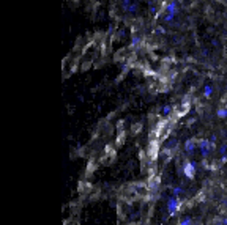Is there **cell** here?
I'll return each instance as SVG.
<instances>
[{
    "instance_id": "obj_6",
    "label": "cell",
    "mask_w": 227,
    "mask_h": 225,
    "mask_svg": "<svg viewBox=\"0 0 227 225\" xmlns=\"http://www.w3.org/2000/svg\"><path fill=\"white\" fill-rule=\"evenodd\" d=\"M93 189V186H92V183H88V181H79V184H77V192H80V194H88L90 191Z\"/></svg>"
},
{
    "instance_id": "obj_11",
    "label": "cell",
    "mask_w": 227,
    "mask_h": 225,
    "mask_svg": "<svg viewBox=\"0 0 227 225\" xmlns=\"http://www.w3.org/2000/svg\"><path fill=\"white\" fill-rule=\"evenodd\" d=\"M216 115L219 117V118H225L227 117V109H219V110L216 112Z\"/></svg>"
},
{
    "instance_id": "obj_14",
    "label": "cell",
    "mask_w": 227,
    "mask_h": 225,
    "mask_svg": "<svg viewBox=\"0 0 227 225\" xmlns=\"http://www.w3.org/2000/svg\"><path fill=\"white\" fill-rule=\"evenodd\" d=\"M140 128H142L140 125H134V126H133V134H137L139 131H140Z\"/></svg>"
},
{
    "instance_id": "obj_10",
    "label": "cell",
    "mask_w": 227,
    "mask_h": 225,
    "mask_svg": "<svg viewBox=\"0 0 227 225\" xmlns=\"http://www.w3.org/2000/svg\"><path fill=\"white\" fill-rule=\"evenodd\" d=\"M211 93H213V88H211L210 85H207V87L204 88V96H205V98H210Z\"/></svg>"
},
{
    "instance_id": "obj_13",
    "label": "cell",
    "mask_w": 227,
    "mask_h": 225,
    "mask_svg": "<svg viewBox=\"0 0 227 225\" xmlns=\"http://www.w3.org/2000/svg\"><path fill=\"white\" fill-rule=\"evenodd\" d=\"M170 110H172V107H170V106H166L164 109H162V115H164V117H167V115L170 114Z\"/></svg>"
},
{
    "instance_id": "obj_3",
    "label": "cell",
    "mask_w": 227,
    "mask_h": 225,
    "mask_svg": "<svg viewBox=\"0 0 227 225\" xmlns=\"http://www.w3.org/2000/svg\"><path fill=\"white\" fill-rule=\"evenodd\" d=\"M185 202L183 200H178L177 197H172V199L169 200V203H167V211H169V214H175L177 211H180L181 208H183V205Z\"/></svg>"
},
{
    "instance_id": "obj_1",
    "label": "cell",
    "mask_w": 227,
    "mask_h": 225,
    "mask_svg": "<svg viewBox=\"0 0 227 225\" xmlns=\"http://www.w3.org/2000/svg\"><path fill=\"white\" fill-rule=\"evenodd\" d=\"M177 14V2L172 0V2L166 3V8H164V16H162V21L164 22H172L174 17Z\"/></svg>"
},
{
    "instance_id": "obj_2",
    "label": "cell",
    "mask_w": 227,
    "mask_h": 225,
    "mask_svg": "<svg viewBox=\"0 0 227 225\" xmlns=\"http://www.w3.org/2000/svg\"><path fill=\"white\" fill-rule=\"evenodd\" d=\"M159 184H161V175L156 173V175H153V176H148L145 187H147L148 192H158L159 191Z\"/></svg>"
},
{
    "instance_id": "obj_5",
    "label": "cell",
    "mask_w": 227,
    "mask_h": 225,
    "mask_svg": "<svg viewBox=\"0 0 227 225\" xmlns=\"http://www.w3.org/2000/svg\"><path fill=\"white\" fill-rule=\"evenodd\" d=\"M183 175L188 178V180H194L196 176V164L191 161H186L183 165Z\"/></svg>"
},
{
    "instance_id": "obj_12",
    "label": "cell",
    "mask_w": 227,
    "mask_h": 225,
    "mask_svg": "<svg viewBox=\"0 0 227 225\" xmlns=\"http://www.w3.org/2000/svg\"><path fill=\"white\" fill-rule=\"evenodd\" d=\"M178 225H193V222H191V219H189V217H183V219L178 222Z\"/></svg>"
},
{
    "instance_id": "obj_7",
    "label": "cell",
    "mask_w": 227,
    "mask_h": 225,
    "mask_svg": "<svg viewBox=\"0 0 227 225\" xmlns=\"http://www.w3.org/2000/svg\"><path fill=\"white\" fill-rule=\"evenodd\" d=\"M122 6L126 13H134L137 10V5H136L133 0H122Z\"/></svg>"
},
{
    "instance_id": "obj_15",
    "label": "cell",
    "mask_w": 227,
    "mask_h": 225,
    "mask_svg": "<svg viewBox=\"0 0 227 225\" xmlns=\"http://www.w3.org/2000/svg\"><path fill=\"white\" fill-rule=\"evenodd\" d=\"M181 192H183V189H181V187H175V189H174V194H175V195H178V194H181Z\"/></svg>"
},
{
    "instance_id": "obj_8",
    "label": "cell",
    "mask_w": 227,
    "mask_h": 225,
    "mask_svg": "<svg viewBox=\"0 0 227 225\" xmlns=\"http://www.w3.org/2000/svg\"><path fill=\"white\" fill-rule=\"evenodd\" d=\"M197 143H199V142H197L196 139H189V140H186V143H185V151H186V153H191V151H194Z\"/></svg>"
},
{
    "instance_id": "obj_4",
    "label": "cell",
    "mask_w": 227,
    "mask_h": 225,
    "mask_svg": "<svg viewBox=\"0 0 227 225\" xmlns=\"http://www.w3.org/2000/svg\"><path fill=\"white\" fill-rule=\"evenodd\" d=\"M148 159L150 161H158V156H159V143L156 140H151L150 142V146H148Z\"/></svg>"
},
{
    "instance_id": "obj_9",
    "label": "cell",
    "mask_w": 227,
    "mask_h": 225,
    "mask_svg": "<svg viewBox=\"0 0 227 225\" xmlns=\"http://www.w3.org/2000/svg\"><path fill=\"white\" fill-rule=\"evenodd\" d=\"M96 170V162L93 161V159H92V161H88V164H87V170H85V175L87 176H90V175H92L93 172Z\"/></svg>"
}]
</instances>
